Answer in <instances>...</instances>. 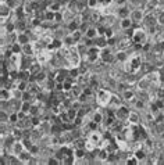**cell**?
<instances>
[{
  "label": "cell",
  "instance_id": "obj_1",
  "mask_svg": "<svg viewBox=\"0 0 164 165\" xmlns=\"http://www.w3.org/2000/svg\"><path fill=\"white\" fill-rule=\"evenodd\" d=\"M124 64H125V72H127V74H136V72H139V69H140L143 63H142L140 54L134 53Z\"/></svg>",
  "mask_w": 164,
  "mask_h": 165
},
{
  "label": "cell",
  "instance_id": "obj_2",
  "mask_svg": "<svg viewBox=\"0 0 164 165\" xmlns=\"http://www.w3.org/2000/svg\"><path fill=\"white\" fill-rule=\"evenodd\" d=\"M113 94L106 89H97L96 92V104L100 107H109L110 101H111Z\"/></svg>",
  "mask_w": 164,
  "mask_h": 165
},
{
  "label": "cell",
  "instance_id": "obj_3",
  "mask_svg": "<svg viewBox=\"0 0 164 165\" xmlns=\"http://www.w3.org/2000/svg\"><path fill=\"white\" fill-rule=\"evenodd\" d=\"M100 51H102V49L97 47L96 45L89 47L85 54V63H95L97 58H100Z\"/></svg>",
  "mask_w": 164,
  "mask_h": 165
},
{
  "label": "cell",
  "instance_id": "obj_4",
  "mask_svg": "<svg viewBox=\"0 0 164 165\" xmlns=\"http://www.w3.org/2000/svg\"><path fill=\"white\" fill-rule=\"evenodd\" d=\"M132 40H134V43H140V45L147 43V33H146V31L142 29V28L134 29V32H132Z\"/></svg>",
  "mask_w": 164,
  "mask_h": 165
},
{
  "label": "cell",
  "instance_id": "obj_5",
  "mask_svg": "<svg viewBox=\"0 0 164 165\" xmlns=\"http://www.w3.org/2000/svg\"><path fill=\"white\" fill-rule=\"evenodd\" d=\"M100 60H102V63H114L116 61V56L111 53V50L109 49V46L107 47H104V49H102V51H100Z\"/></svg>",
  "mask_w": 164,
  "mask_h": 165
},
{
  "label": "cell",
  "instance_id": "obj_6",
  "mask_svg": "<svg viewBox=\"0 0 164 165\" xmlns=\"http://www.w3.org/2000/svg\"><path fill=\"white\" fill-rule=\"evenodd\" d=\"M36 58H38V63H40V64L49 63V61L53 58V53H50L49 49L47 50H39L36 54Z\"/></svg>",
  "mask_w": 164,
  "mask_h": 165
},
{
  "label": "cell",
  "instance_id": "obj_7",
  "mask_svg": "<svg viewBox=\"0 0 164 165\" xmlns=\"http://www.w3.org/2000/svg\"><path fill=\"white\" fill-rule=\"evenodd\" d=\"M132 45H134V40H132L131 36H128V38H124V39L118 40L116 46H117L118 50H128V49H129Z\"/></svg>",
  "mask_w": 164,
  "mask_h": 165
},
{
  "label": "cell",
  "instance_id": "obj_8",
  "mask_svg": "<svg viewBox=\"0 0 164 165\" xmlns=\"http://www.w3.org/2000/svg\"><path fill=\"white\" fill-rule=\"evenodd\" d=\"M129 18L134 22H142L143 18H145V13H143V10H140V9H135V10L131 11Z\"/></svg>",
  "mask_w": 164,
  "mask_h": 165
},
{
  "label": "cell",
  "instance_id": "obj_9",
  "mask_svg": "<svg viewBox=\"0 0 164 165\" xmlns=\"http://www.w3.org/2000/svg\"><path fill=\"white\" fill-rule=\"evenodd\" d=\"M116 115H117V118L121 119V121L128 119V115H129V108L125 107V105H120V107L116 110Z\"/></svg>",
  "mask_w": 164,
  "mask_h": 165
},
{
  "label": "cell",
  "instance_id": "obj_10",
  "mask_svg": "<svg viewBox=\"0 0 164 165\" xmlns=\"http://www.w3.org/2000/svg\"><path fill=\"white\" fill-rule=\"evenodd\" d=\"M24 150H25V147H24L22 140H15V143L13 144V147H11V153L15 154V156H20Z\"/></svg>",
  "mask_w": 164,
  "mask_h": 165
},
{
  "label": "cell",
  "instance_id": "obj_11",
  "mask_svg": "<svg viewBox=\"0 0 164 165\" xmlns=\"http://www.w3.org/2000/svg\"><path fill=\"white\" fill-rule=\"evenodd\" d=\"M70 75V69H58L56 71V82H64Z\"/></svg>",
  "mask_w": 164,
  "mask_h": 165
},
{
  "label": "cell",
  "instance_id": "obj_12",
  "mask_svg": "<svg viewBox=\"0 0 164 165\" xmlns=\"http://www.w3.org/2000/svg\"><path fill=\"white\" fill-rule=\"evenodd\" d=\"M150 85H152V82H150L149 78L145 75V76H142V79H140L139 82H138V89L139 90H147Z\"/></svg>",
  "mask_w": 164,
  "mask_h": 165
},
{
  "label": "cell",
  "instance_id": "obj_13",
  "mask_svg": "<svg viewBox=\"0 0 164 165\" xmlns=\"http://www.w3.org/2000/svg\"><path fill=\"white\" fill-rule=\"evenodd\" d=\"M88 140H91L92 143H95L97 146V144L100 143L103 139H102V135L99 132H96V130H93V132H91L89 133V136H88Z\"/></svg>",
  "mask_w": 164,
  "mask_h": 165
},
{
  "label": "cell",
  "instance_id": "obj_14",
  "mask_svg": "<svg viewBox=\"0 0 164 165\" xmlns=\"http://www.w3.org/2000/svg\"><path fill=\"white\" fill-rule=\"evenodd\" d=\"M95 45H96L97 47H100V49L107 47V38L104 35H99L96 39H95Z\"/></svg>",
  "mask_w": 164,
  "mask_h": 165
},
{
  "label": "cell",
  "instance_id": "obj_15",
  "mask_svg": "<svg viewBox=\"0 0 164 165\" xmlns=\"http://www.w3.org/2000/svg\"><path fill=\"white\" fill-rule=\"evenodd\" d=\"M22 51H24L25 56H34L35 51H36V49H35V45H32V43H27V45L22 46Z\"/></svg>",
  "mask_w": 164,
  "mask_h": 165
},
{
  "label": "cell",
  "instance_id": "obj_16",
  "mask_svg": "<svg viewBox=\"0 0 164 165\" xmlns=\"http://www.w3.org/2000/svg\"><path fill=\"white\" fill-rule=\"evenodd\" d=\"M127 121L131 123V125H138L139 121H140V118H139V115H138L136 111H129V115H128Z\"/></svg>",
  "mask_w": 164,
  "mask_h": 165
},
{
  "label": "cell",
  "instance_id": "obj_17",
  "mask_svg": "<svg viewBox=\"0 0 164 165\" xmlns=\"http://www.w3.org/2000/svg\"><path fill=\"white\" fill-rule=\"evenodd\" d=\"M31 157H32L31 151H29V150H24V151H22V153L18 156V158H20V161L24 162V164H29Z\"/></svg>",
  "mask_w": 164,
  "mask_h": 165
},
{
  "label": "cell",
  "instance_id": "obj_18",
  "mask_svg": "<svg viewBox=\"0 0 164 165\" xmlns=\"http://www.w3.org/2000/svg\"><path fill=\"white\" fill-rule=\"evenodd\" d=\"M132 24H134V21H132L129 17L121 18V21H120V28H121V29H129V28L132 27Z\"/></svg>",
  "mask_w": 164,
  "mask_h": 165
},
{
  "label": "cell",
  "instance_id": "obj_19",
  "mask_svg": "<svg viewBox=\"0 0 164 165\" xmlns=\"http://www.w3.org/2000/svg\"><path fill=\"white\" fill-rule=\"evenodd\" d=\"M17 42L20 43V45H27V43H29V35H27L25 32H20L18 35H17Z\"/></svg>",
  "mask_w": 164,
  "mask_h": 165
},
{
  "label": "cell",
  "instance_id": "obj_20",
  "mask_svg": "<svg viewBox=\"0 0 164 165\" xmlns=\"http://www.w3.org/2000/svg\"><path fill=\"white\" fill-rule=\"evenodd\" d=\"M121 99L125 100V101H132V100L135 99V93L132 92V90L127 89V90H124V92L121 93Z\"/></svg>",
  "mask_w": 164,
  "mask_h": 165
},
{
  "label": "cell",
  "instance_id": "obj_21",
  "mask_svg": "<svg viewBox=\"0 0 164 165\" xmlns=\"http://www.w3.org/2000/svg\"><path fill=\"white\" fill-rule=\"evenodd\" d=\"M129 58V56L127 54V50H118V53L116 54V60L118 63H125Z\"/></svg>",
  "mask_w": 164,
  "mask_h": 165
},
{
  "label": "cell",
  "instance_id": "obj_22",
  "mask_svg": "<svg viewBox=\"0 0 164 165\" xmlns=\"http://www.w3.org/2000/svg\"><path fill=\"white\" fill-rule=\"evenodd\" d=\"M97 36H99V33H97V28L96 27H91L85 32V38H88V39H96Z\"/></svg>",
  "mask_w": 164,
  "mask_h": 165
},
{
  "label": "cell",
  "instance_id": "obj_23",
  "mask_svg": "<svg viewBox=\"0 0 164 165\" xmlns=\"http://www.w3.org/2000/svg\"><path fill=\"white\" fill-rule=\"evenodd\" d=\"M63 45L65 46V47H73V46H76V42L74 40V38L71 36V33H70V35H67L65 38H64Z\"/></svg>",
  "mask_w": 164,
  "mask_h": 165
},
{
  "label": "cell",
  "instance_id": "obj_24",
  "mask_svg": "<svg viewBox=\"0 0 164 165\" xmlns=\"http://www.w3.org/2000/svg\"><path fill=\"white\" fill-rule=\"evenodd\" d=\"M86 141H88V140H85L84 138H81V136H79L78 139H75V140H74L73 144H74V147H75V148H85Z\"/></svg>",
  "mask_w": 164,
  "mask_h": 165
},
{
  "label": "cell",
  "instance_id": "obj_25",
  "mask_svg": "<svg viewBox=\"0 0 164 165\" xmlns=\"http://www.w3.org/2000/svg\"><path fill=\"white\" fill-rule=\"evenodd\" d=\"M117 14H118L120 18H127L131 15V11L128 7H118V11H117Z\"/></svg>",
  "mask_w": 164,
  "mask_h": 165
},
{
  "label": "cell",
  "instance_id": "obj_26",
  "mask_svg": "<svg viewBox=\"0 0 164 165\" xmlns=\"http://www.w3.org/2000/svg\"><path fill=\"white\" fill-rule=\"evenodd\" d=\"M18 121H20L18 111H11V112H10L9 123H11V125H17V122H18Z\"/></svg>",
  "mask_w": 164,
  "mask_h": 165
},
{
  "label": "cell",
  "instance_id": "obj_27",
  "mask_svg": "<svg viewBox=\"0 0 164 165\" xmlns=\"http://www.w3.org/2000/svg\"><path fill=\"white\" fill-rule=\"evenodd\" d=\"M103 119H104V115L102 114L100 111H95L93 112V117H92V121H95L96 123H103Z\"/></svg>",
  "mask_w": 164,
  "mask_h": 165
},
{
  "label": "cell",
  "instance_id": "obj_28",
  "mask_svg": "<svg viewBox=\"0 0 164 165\" xmlns=\"http://www.w3.org/2000/svg\"><path fill=\"white\" fill-rule=\"evenodd\" d=\"M47 10H50V11H61V3L60 2H52V3L47 6Z\"/></svg>",
  "mask_w": 164,
  "mask_h": 165
},
{
  "label": "cell",
  "instance_id": "obj_29",
  "mask_svg": "<svg viewBox=\"0 0 164 165\" xmlns=\"http://www.w3.org/2000/svg\"><path fill=\"white\" fill-rule=\"evenodd\" d=\"M40 65H42V64L38 63V61L36 63H32L31 64V67H29V72L32 74V75H36L38 72L40 71Z\"/></svg>",
  "mask_w": 164,
  "mask_h": 165
},
{
  "label": "cell",
  "instance_id": "obj_30",
  "mask_svg": "<svg viewBox=\"0 0 164 165\" xmlns=\"http://www.w3.org/2000/svg\"><path fill=\"white\" fill-rule=\"evenodd\" d=\"M135 156H136V158L139 160V161H143V160H146V150L145 148H138V150H135Z\"/></svg>",
  "mask_w": 164,
  "mask_h": 165
},
{
  "label": "cell",
  "instance_id": "obj_31",
  "mask_svg": "<svg viewBox=\"0 0 164 165\" xmlns=\"http://www.w3.org/2000/svg\"><path fill=\"white\" fill-rule=\"evenodd\" d=\"M74 156L76 157V160L85 158V156H86V148H75V151H74Z\"/></svg>",
  "mask_w": 164,
  "mask_h": 165
},
{
  "label": "cell",
  "instance_id": "obj_32",
  "mask_svg": "<svg viewBox=\"0 0 164 165\" xmlns=\"http://www.w3.org/2000/svg\"><path fill=\"white\" fill-rule=\"evenodd\" d=\"M79 24H81V22H79L78 20H73V21L68 24V29H70V32L78 31V29H79Z\"/></svg>",
  "mask_w": 164,
  "mask_h": 165
},
{
  "label": "cell",
  "instance_id": "obj_33",
  "mask_svg": "<svg viewBox=\"0 0 164 165\" xmlns=\"http://www.w3.org/2000/svg\"><path fill=\"white\" fill-rule=\"evenodd\" d=\"M47 81V74H46L45 71H39L36 74V83H39V82H45Z\"/></svg>",
  "mask_w": 164,
  "mask_h": 165
},
{
  "label": "cell",
  "instance_id": "obj_34",
  "mask_svg": "<svg viewBox=\"0 0 164 165\" xmlns=\"http://www.w3.org/2000/svg\"><path fill=\"white\" fill-rule=\"evenodd\" d=\"M31 107H32V103H31V101H22V104H21V111H24L25 114H29Z\"/></svg>",
  "mask_w": 164,
  "mask_h": 165
},
{
  "label": "cell",
  "instance_id": "obj_35",
  "mask_svg": "<svg viewBox=\"0 0 164 165\" xmlns=\"http://www.w3.org/2000/svg\"><path fill=\"white\" fill-rule=\"evenodd\" d=\"M89 28H91V22L89 21H82L81 24H79V31H81L84 35H85V32L89 29Z\"/></svg>",
  "mask_w": 164,
  "mask_h": 165
},
{
  "label": "cell",
  "instance_id": "obj_36",
  "mask_svg": "<svg viewBox=\"0 0 164 165\" xmlns=\"http://www.w3.org/2000/svg\"><path fill=\"white\" fill-rule=\"evenodd\" d=\"M125 164H127V165H138V164H140V161L136 158V156L134 154V156L128 157V158H127V162H125Z\"/></svg>",
  "mask_w": 164,
  "mask_h": 165
},
{
  "label": "cell",
  "instance_id": "obj_37",
  "mask_svg": "<svg viewBox=\"0 0 164 165\" xmlns=\"http://www.w3.org/2000/svg\"><path fill=\"white\" fill-rule=\"evenodd\" d=\"M29 114L32 115V117H35V115H39V114H40V108H39V105H35V104H32V107H31V111H29Z\"/></svg>",
  "mask_w": 164,
  "mask_h": 165
},
{
  "label": "cell",
  "instance_id": "obj_38",
  "mask_svg": "<svg viewBox=\"0 0 164 165\" xmlns=\"http://www.w3.org/2000/svg\"><path fill=\"white\" fill-rule=\"evenodd\" d=\"M47 164L49 165H58V164H61V161L57 157H50V158L47 160Z\"/></svg>",
  "mask_w": 164,
  "mask_h": 165
},
{
  "label": "cell",
  "instance_id": "obj_39",
  "mask_svg": "<svg viewBox=\"0 0 164 165\" xmlns=\"http://www.w3.org/2000/svg\"><path fill=\"white\" fill-rule=\"evenodd\" d=\"M64 21V14H61V11H57L56 13V17H54V22L60 24V22Z\"/></svg>",
  "mask_w": 164,
  "mask_h": 165
},
{
  "label": "cell",
  "instance_id": "obj_40",
  "mask_svg": "<svg viewBox=\"0 0 164 165\" xmlns=\"http://www.w3.org/2000/svg\"><path fill=\"white\" fill-rule=\"evenodd\" d=\"M157 22L160 27H164V11H160L157 15Z\"/></svg>",
  "mask_w": 164,
  "mask_h": 165
},
{
  "label": "cell",
  "instance_id": "obj_41",
  "mask_svg": "<svg viewBox=\"0 0 164 165\" xmlns=\"http://www.w3.org/2000/svg\"><path fill=\"white\" fill-rule=\"evenodd\" d=\"M104 36H106L107 39H109V38H113V36H114V32H113L111 27H107V28H106V31H104Z\"/></svg>",
  "mask_w": 164,
  "mask_h": 165
},
{
  "label": "cell",
  "instance_id": "obj_42",
  "mask_svg": "<svg viewBox=\"0 0 164 165\" xmlns=\"http://www.w3.org/2000/svg\"><path fill=\"white\" fill-rule=\"evenodd\" d=\"M39 150H40V148H39V146H36V144H34V146H32V147H31V154H32V156H36V154L38 153H39Z\"/></svg>",
  "mask_w": 164,
  "mask_h": 165
},
{
  "label": "cell",
  "instance_id": "obj_43",
  "mask_svg": "<svg viewBox=\"0 0 164 165\" xmlns=\"http://www.w3.org/2000/svg\"><path fill=\"white\" fill-rule=\"evenodd\" d=\"M86 3H88V7H91V9H95V7L99 4V2H97V0H86Z\"/></svg>",
  "mask_w": 164,
  "mask_h": 165
},
{
  "label": "cell",
  "instance_id": "obj_44",
  "mask_svg": "<svg viewBox=\"0 0 164 165\" xmlns=\"http://www.w3.org/2000/svg\"><path fill=\"white\" fill-rule=\"evenodd\" d=\"M156 129H157V133H164V123L160 122V123H156Z\"/></svg>",
  "mask_w": 164,
  "mask_h": 165
},
{
  "label": "cell",
  "instance_id": "obj_45",
  "mask_svg": "<svg viewBox=\"0 0 164 165\" xmlns=\"http://www.w3.org/2000/svg\"><path fill=\"white\" fill-rule=\"evenodd\" d=\"M97 2H99V4L103 6V7H107V6H110V4L113 3V0H97Z\"/></svg>",
  "mask_w": 164,
  "mask_h": 165
},
{
  "label": "cell",
  "instance_id": "obj_46",
  "mask_svg": "<svg viewBox=\"0 0 164 165\" xmlns=\"http://www.w3.org/2000/svg\"><path fill=\"white\" fill-rule=\"evenodd\" d=\"M135 107L136 108H145V100H136L135 101Z\"/></svg>",
  "mask_w": 164,
  "mask_h": 165
},
{
  "label": "cell",
  "instance_id": "obj_47",
  "mask_svg": "<svg viewBox=\"0 0 164 165\" xmlns=\"http://www.w3.org/2000/svg\"><path fill=\"white\" fill-rule=\"evenodd\" d=\"M116 45H117V42H116V38L114 36L107 39V46H116Z\"/></svg>",
  "mask_w": 164,
  "mask_h": 165
},
{
  "label": "cell",
  "instance_id": "obj_48",
  "mask_svg": "<svg viewBox=\"0 0 164 165\" xmlns=\"http://www.w3.org/2000/svg\"><path fill=\"white\" fill-rule=\"evenodd\" d=\"M125 2H127V0H117V3H118L120 6H122V4H125Z\"/></svg>",
  "mask_w": 164,
  "mask_h": 165
},
{
  "label": "cell",
  "instance_id": "obj_49",
  "mask_svg": "<svg viewBox=\"0 0 164 165\" xmlns=\"http://www.w3.org/2000/svg\"><path fill=\"white\" fill-rule=\"evenodd\" d=\"M160 136H161V139H163V141H164V133H161Z\"/></svg>",
  "mask_w": 164,
  "mask_h": 165
},
{
  "label": "cell",
  "instance_id": "obj_50",
  "mask_svg": "<svg viewBox=\"0 0 164 165\" xmlns=\"http://www.w3.org/2000/svg\"><path fill=\"white\" fill-rule=\"evenodd\" d=\"M163 111H164V107H163Z\"/></svg>",
  "mask_w": 164,
  "mask_h": 165
},
{
  "label": "cell",
  "instance_id": "obj_51",
  "mask_svg": "<svg viewBox=\"0 0 164 165\" xmlns=\"http://www.w3.org/2000/svg\"><path fill=\"white\" fill-rule=\"evenodd\" d=\"M163 85H164V82H163Z\"/></svg>",
  "mask_w": 164,
  "mask_h": 165
}]
</instances>
